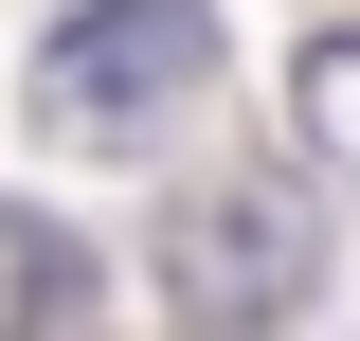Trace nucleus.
I'll return each mask as SVG.
<instances>
[{
    "label": "nucleus",
    "instance_id": "7ed1b4c3",
    "mask_svg": "<svg viewBox=\"0 0 360 341\" xmlns=\"http://www.w3.org/2000/svg\"><path fill=\"white\" fill-rule=\"evenodd\" d=\"M288 144H307L324 180H360V36H307V54H288Z\"/></svg>",
    "mask_w": 360,
    "mask_h": 341
},
{
    "label": "nucleus",
    "instance_id": "f03ea898",
    "mask_svg": "<svg viewBox=\"0 0 360 341\" xmlns=\"http://www.w3.org/2000/svg\"><path fill=\"white\" fill-rule=\"evenodd\" d=\"M307 288H324V198L307 180H198L162 215V305L198 341H270Z\"/></svg>",
    "mask_w": 360,
    "mask_h": 341
},
{
    "label": "nucleus",
    "instance_id": "f257e3e1",
    "mask_svg": "<svg viewBox=\"0 0 360 341\" xmlns=\"http://www.w3.org/2000/svg\"><path fill=\"white\" fill-rule=\"evenodd\" d=\"M217 90V18L198 0H72L37 36V126L54 144H162Z\"/></svg>",
    "mask_w": 360,
    "mask_h": 341
}]
</instances>
